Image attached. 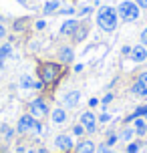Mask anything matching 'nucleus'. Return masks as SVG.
Here are the masks:
<instances>
[{"label": "nucleus", "instance_id": "473e14b6", "mask_svg": "<svg viewBox=\"0 0 147 153\" xmlns=\"http://www.w3.org/2000/svg\"><path fill=\"white\" fill-rule=\"evenodd\" d=\"M135 4L139 8H147V0H135Z\"/></svg>", "mask_w": 147, "mask_h": 153}, {"label": "nucleus", "instance_id": "6ab92c4d", "mask_svg": "<svg viewBox=\"0 0 147 153\" xmlns=\"http://www.w3.org/2000/svg\"><path fill=\"white\" fill-rule=\"evenodd\" d=\"M133 135H135V129L133 127H127V129L121 131V135H119V139H123V141H131Z\"/></svg>", "mask_w": 147, "mask_h": 153}, {"label": "nucleus", "instance_id": "cd10ccee", "mask_svg": "<svg viewBox=\"0 0 147 153\" xmlns=\"http://www.w3.org/2000/svg\"><path fill=\"white\" fill-rule=\"evenodd\" d=\"M141 45L147 46V28H143V30H141Z\"/></svg>", "mask_w": 147, "mask_h": 153}, {"label": "nucleus", "instance_id": "ea45409f", "mask_svg": "<svg viewBox=\"0 0 147 153\" xmlns=\"http://www.w3.org/2000/svg\"><path fill=\"white\" fill-rule=\"evenodd\" d=\"M18 2H20V4H26V0H18Z\"/></svg>", "mask_w": 147, "mask_h": 153}, {"label": "nucleus", "instance_id": "a878e982", "mask_svg": "<svg viewBox=\"0 0 147 153\" xmlns=\"http://www.w3.org/2000/svg\"><path fill=\"white\" fill-rule=\"evenodd\" d=\"M113 97H115V95H113V93H107V95H105V97H103V101H101V105H103V107H107L109 103H111V101H113Z\"/></svg>", "mask_w": 147, "mask_h": 153}, {"label": "nucleus", "instance_id": "7c9ffc66", "mask_svg": "<svg viewBox=\"0 0 147 153\" xmlns=\"http://www.w3.org/2000/svg\"><path fill=\"white\" fill-rule=\"evenodd\" d=\"M34 26H36L39 30H42V28L47 26V22H45V20H36V24H34Z\"/></svg>", "mask_w": 147, "mask_h": 153}, {"label": "nucleus", "instance_id": "9d476101", "mask_svg": "<svg viewBox=\"0 0 147 153\" xmlns=\"http://www.w3.org/2000/svg\"><path fill=\"white\" fill-rule=\"evenodd\" d=\"M129 56H131L133 62H143V61H147V46H143V45L133 46Z\"/></svg>", "mask_w": 147, "mask_h": 153}, {"label": "nucleus", "instance_id": "b1692460", "mask_svg": "<svg viewBox=\"0 0 147 153\" xmlns=\"http://www.w3.org/2000/svg\"><path fill=\"white\" fill-rule=\"evenodd\" d=\"M117 141H119V135H115V133H109V137H107V145H115Z\"/></svg>", "mask_w": 147, "mask_h": 153}, {"label": "nucleus", "instance_id": "393cba45", "mask_svg": "<svg viewBox=\"0 0 147 153\" xmlns=\"http://www.w3.org/2000/svg\"><path fill=\"white\" fill-rule=\"evenodd\" d=\"M24 28H26V20L24 18H20V20L14 22V30H24Z\"/></svg>", "mask_w": 147, "mask_h": 153}, {"label": "nucleus", "instance_id": "39448f33", "mask_svg": "<svg viewBox=\"0 0 147 153\" xmlns=\"http://www.w3.org/2000/svg\"><path fill=\"white\" fill-rule=\"evenodd\" d=\"M30 115L34 119H40V117H47L48 115V105L45 103V99H34L30 103Z\"/></svg>", "mask_w": 147, "mask_h": 153}, {"label": "nucleus", "instance_id": "4468645a", "mask_svg": "<svg viewBox=\"0 0 147 153\" xmlns=\"http://www.w3.org/2000/svg\"><path fill=\"white\" fill-rule=\"evenodd\" d=\"M77 153H95L97 151V147H95V143L93 141H89V139H85V141H81L77 147Z\"/></svg>", "mask_w": 147, "mask_h": 153}, {"label": "nucleus", "instance_id": "e433bc0d", "mask_svg": "<svg viewBox=\"0 0 147 153\" xmlns=\"http://www.w3.org/2000/svg\"><path fill=\"white\" fill-rule=\"evenodd\" d=\"M4 36H6V30H4V26L0 24V38H4Z\"/></svg>", "mask_w": 147, "mask_h": 153}, {"label": "nucleus", "instance_id": "20e7f679", "mask_svg": "<svg viewBox=\"0 0 147 153\" xmlns=\"http://www.w3.org/2000/svg\"><path fill=\"white\" fill-rule=\"evenodd\" d=\"M131 93L135 97H147V71H143L135 79V83L131 85Z\"/></svg>", "mask_w": 147, "mask_h": 153}, {"label": "nucleus", "instance_id": "412c9836", "mask_svg": "<svg viewBox=\"0 0 147 153\" xmlns=\"http://www.w3.org/2000/svg\"><path fill=\"white\" fill-rule=\"evenodd\" d=\"M10 53H12V46H10V45H2V46H0V56L6 59V56H10Z\"/></svg>", "mask_w": 147, "mask_h": 153}, {"label": "nucleus", "instance_id": "9b49d317", "mask_svg": "<svg viewBox=\"0 0 147 153\" xmlns=\"http://www.w3.org/2000/svg\"><path fill=\"white\" fill-rule=\"evenodd\" d=\"M59 61L62 65H71V62L75 61V51L71 46H61L59 48Z\"/></svg>", "mask_w": 147, "mask_h": 153}, {"label": "nucleus", "instance_id": "5701e85b", "mask_svg": "<svg viewBox=\"0 0 147 153\" xmlns=\"http://www.w3.org/2000/svg\"><path fill=\"white\" fill-rule=\"evenodd\" d=\"M73 133H75V135H79V137H83V135H85V127L79 123V125H75V127H73Z\"/></svg>", "mask_w": 147, "mask_h": 153}, {"label": "nucleus", "instance_id": "dca6fc26", "mask_svg": "<svg viewBox=\"0 0 147 153\" xmlns=\"http://www.w3.org/2000/svg\"><path fill=\"white\" fill-rule=\"evenodd\" d=\"M59 6H61L59 0H48L47 4H45V8H42V12H45V14H53V12L59 10Z\"/></svg>", "mask_w": 147, "mask_h": 153}, {"label": "nucleus", "instance_id": "ddd939ff", "mask_svg": "<svg viewBox=\"0 0 147 153\" xmlns=\"http://www.w3.org/2000/svg\"><path fill=\"white\" fill-rule=\"evenodd\" d=\"M133 129H135V135H139V137L147 135V121L143 117H137V119L133 121Z\"/></svg>", "mask_w": 147, "mask_h": 153}, {"label": "nucleus", "instance_id": "2eb2a0df", "mask_svg": "<svg viewBox=\"0 0 147 153\" xmlns=\"http://www.w3.org/2000/svg\"><path fill=\"white\" fill-rule=\"evenodd\" d=\"M50 119H53V123L61 125V123L67 121V111H65L62 107H56V109L53 111V113H50Z\"/></svg>", "mask_w": 147, "mask_h": 153}, {"label": "nucleus", "instance_id": "0eeeda50", "mask_svg": "<svg viewBox=\"0 0 147 153\" xmlns=\"http://www.w3.org/2000/svg\"><path fill=\"white\" fill-rule=\"evenodd\" d=\"M81 125L85 127L87 133H95L97 131V117L91 111H85V113L81 115Z\"/></svg>", "mask_w": 147, "mask_h": 153}, {"label": "nucleus", "instance_id": "6e6552de", "mask_svg": "<svg viewBox=\"0 0 147 153\" xmlns=\"http://www.w3.org/2000/svg\"><path fill=\"white\" fill-rule=\"evenodd\" d=\"M34 117H32L30 113L28 115H22L20 119H18V127H16V131L18 133H26V131H32V125H34Z\"/></svg>", "mask_w": 147, "mask_h": 153}, {"label": "nucleus", "instance_id": "c9c22d12", "mask_svg": "<svg viewBox=\"0 0 147 153\" xmlns=\"http://www.w3.org/2000/svg\"><path fill=\"white\" fill-rule=\"evenodd\" d=\"M131 48L133 46H123V54H131Z\"/></svg>", "mask_w": 147, "mask_h": 153}, {"label": "nucleus", "instance_id": "f704fd0d", "mask_svg": "<svg viewBox=\"0 0 147 153\" xmlns=\"http://www.w3.org/2000/svg\"><path fill=\"white\" fill-rule=\"evenodd\" d=\"M89 105H91V107H97V105H99V99H91V101H89Z\"/></svg>", "mask_w": 147, "mask_h": 153}, {"label": "nucleus", "instance_id": "aec40b11", "mask_svg": "<svg viewBox=\"0 0 147 153\" xmlns=\"http://www.w3.org/2000/svg\"><path fill=\"white\" fill-rule=\"evenodd\" d=\"M141 147H143V143H141V141H131V143L127 145V153H139Z\"/></svg>", "mask_w": 147, "mask_h": 153}, {"label": "nucleus", "instance_id": "f03ea898", "mask_svg": "<svg viewBox=\"0 0 147 153\" xmlns=\"http://www.w3.org/2000/svg\"><path fill=\"white\" fill-rule=\"evenodd\" d=\"M61 76H62V67L59 62H40L39 79L45 85H54Z\"/></svg>", "mask_w": 147, "mask_h": 153}, {"label": "nucleus", "instance_id": "4be33fe9", "mask_svg": "<svg viewBox=\"0 0 147 153\" xmlns=\"http://www.w3.org/2000/svg\"><path fill=\"white\" fill-rule=\"evenodd\" d=\"M95 153H117V151H115V149H111V147H109L107 143H101L99 149H97Z\"/></svg>", "mask_w": 147, "mask_h": 153}, {"label": "nucleus", "instance_id": "c85d7f7f", "mask_svg": "<svg viewBox=\"0 0 147 153\" xmlns=\"http://www.w3.org/2000/svg\"><path fill=\"white\" fill-rule=\"evenodd\" d=\"M59 12H61V14H73V12H75V8L67 6V8H62V10H59Z\"/></svg>", "mask_w": 147, "mask_h": 153}, {"label": "nucleus", "instance_id": "f8f14e48", "mask_svg": "<svg viewBox=\"0 0 147 153\" xmlns=\"http://www.w3.org/2000/svg\"><path fill=\"white\" fill-rule=\"evenodd\" d=\"M79 20H75V18H69L67 22H62V26H61V34H65V36H73L75 32H77V28H79Z\"/></svg>", "mask_w": 147, "mask_h": 153}, {"label": "nucleus", "instance_id": "4c0bfd02", "mask_svg": "<svg viewBox=\"0 0 147 153\" xmlns=\"http://www.w3.org/2000/svg\"><path fill=\"white\" fill-rule=\"evenodd\" d=\"M4 61H6V59H4V56H0V71H2V67H4Z\"/></svg>", "mask_w": 147, "mask_h": 153}, {"label": "nucleus", "instance_id": "f257e3e1", "mask_svg": "<svg viewBox=\"0 0 147 153\" xmlns=\"http://www.w3.org/2000/svg\"><path fill=\"white\" fill-rule=\"evenodd\" d=\"M117 18H119V14H117L115 8L111 6H101L99 12H97V24H99L101 30L105 32H113L117 28Z\"/></svg>", "mask_w": 147, "mask_h": 153}, {"label": "nucleus", "instance_id": "423d86ee", "mask_svg": "<svg viewBox=\"0 0 147 153\" xmlns=\"http://www.w3.org/2000/svg\"><path fill=\"white\" fill-rule=\"evenodd\" d=\"M54 147H56L59 151H62V153H69L75 145H73V139H71V135H67V133H61V135H56V139H54Z\"/></svg>", "mask_w": 147, "mask_h": 153}, {"label": "nucleus", "instance_id": "1a4fd4ad", "mask_svg": "<svg viewBox=\"0 0 147 153\" xmlns=\"http://www.w3.org/2000/svg\"><path fill=\"white\" fill-rule=\"evenodd\" d=\"M79 101H81V93L79 91H69L65 97H62V105L67 109H75L79 105Z\"/></svg>", "mask_w": 147, "mask_h": 153}, {"label": "nucleus", "instance_id": "c756f323", "mask_svg": "<svg viewBox=\"0 0 147 153\" xmlns=\"http://www.w3.org/2000/svg\"><path fill=\"white\" fill-rule=\"evenodd\" d=\"M42 87H45V83H42V81H34V85H32V89H36V91H40V89H42Z\"/></svg>", "mask_w": 147, "mask_h": 153}, {"label": "nucleus", "instance_id": "2f4dec72", "mask_svg": "<svg viewBox=\"0 0 147 153\" xmlns=\"http://www.w3.org/2000/svg\"><path fill=\"white\" fill-rule=\"evenodd\" d=\"M109 119H111V117H109L107 113H103V115H99V121H101V123H107Z\"/></svg>", "mask_w": 147, "mask_h": 153}, {"label": "nucleus", "instance_id": "7ed1b4c3", "mask_svg": "<svg viewBox=\"0 0 147 153\" xmlns=\"http://www.w3.org/2000/svg\"><path fill=\"white\" fill-rule=\"evenodd\" d=\"M117 14L123 18L125 22H133V20H137L139 18V6L135 4V0H123L119 8H117Z\"/></svg>", "mask_w": 147, "mask_h": 153}, {"label": "nucleus", "instance_id": "bb28decb", "mask_svg": "<svg viewBox=\"0 0 147 153\" xmlns=\"http://www.w3.org/2000/svg\"><path fill=\"white\" fill-rule=\"evenodd\" d=\"M32 131H34L36 135H39V133H42V125H40V123H39V119L34 121V125H32Z\"/></svg>", "mask_w": 147, "mask_h": 153}, {"label": "nucleus", "instance_id": "72a5a7b5", "mask_svg": "<svg viewBox=\"0 0 147 153\" xmlns=\"http://www.w3.org/2000/svg\"><path fill=\"white\" fill-rule=\"evenodd\" d=\"M89 12H91V6H85V8H81V10H79V14L83 16V14H89Z\"/></svg>", "mask_w": 147, "mask_h": 153}, {"label": "nucleus", "instance_id": "a211bd4d", "mask_svg": "<svg viewBox=\"0 0 147 153\" xmlns=\"http://www.w3.org/2000/svg\"><path fill=\"white\" fill-rule=\"evenodd\" d=\"M18 85L22 87V89H32V85H34V81H32L28 75H22L20 76V81H18Z\"/></svg>", "mask_w": 147, "mask_h": 153}, {"label": "nucleus", "instance_id": "58836bf2", "mask_svg": "<svg viewBox=\"0 0 147 153\" xmlns=\"http://www.w3.org/2000/svg\"><path fill=\"white\" fill-rule=\"evenodd\" d=\"M39 153H47V149H39Z\"/></svg>", "mask_w": 147, "mask_h": 153}, {"label": "nucleus", "instance_id": "f3484780", "mask_svg": "<svg viewBox=\"0 0 147 153\" xmlns=\"http://www.w3.org/2000/svg\"><path fill=\"white\" fill-rule=\"evenodd\" d=\"M85 36H87V26H85V24H79L77 32L73 34V38H75V42H81V40H83Z\"/></svg>", "mask_w": 147, "mask_h": 153}]
</instances>
